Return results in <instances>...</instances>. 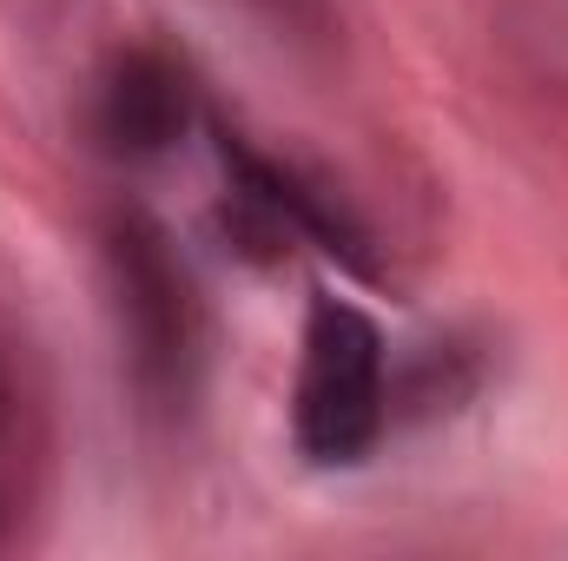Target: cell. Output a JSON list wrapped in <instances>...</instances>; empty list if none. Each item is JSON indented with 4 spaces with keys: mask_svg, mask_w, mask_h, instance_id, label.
<instances>
[{
    "mask_svg": "<svg viewBox=\"0 0 568 561\" xmlns=\"http://www.w3.org/2000/svg\"><path fill=\"white\" fill-rule=\"evenodd\" d=\"M390 422V370L384 330L351 304L317 290L304 310L297 384H291V436L317 469H351L377 449Z\"/></svg>",
    "mask_w": 568,
    "mask_h": 561,
    "instance_id": "obj_1",
    "label": "cell"
},
{
    "mask_svg": "<svg viewBox=\"0 0 568 561\" xmlns=\"http://www.w3.org/2000/svg\"><path fill=\"white\" fill-rule=\"evenodd\" d=\"M106 272H113V304L140 390L152 404H185L199 377V297L165 232L145 218H120L106 232Z\"/></svg>",
    "mask_w": 568,
    "mask_h": 561,
    "instance_id": "obj_2",
    "label": "cell"
},
{
    "mask_svg": "<svg viewBox=\"0 0 568 561\" xmlns=\"http://www.w3.org/2000/svg\"><path fill=\"white\" fill-rule=\"evenodd\" d=\"M185 113H192V93H185V73L165 60V53H120L113 73L100 80V133L120 152H159L185 133Z\"/></svg>",
    "mask_w": 568,
    "mask_h": 561,
    "instance_id": "obj_3",
    "label": "cell"
}]
</instances>
